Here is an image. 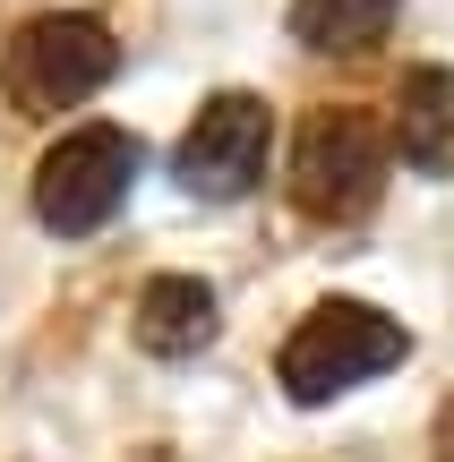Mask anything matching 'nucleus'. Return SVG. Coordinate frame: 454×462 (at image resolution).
<instances>
[{
    "mask_svg": "<svg viewBox=\"0 0 454 462\" xmlns=\"http://www.w3.org/2000/svg\"><path fill=\"white\" fill-rule=\"evenodd\" d=\"M266 146H274V112L232 86V95H206V103H198V120H189L171 171H181L189 198L232 206V198H249V189L266 180Z\"/></svg>",
    "mask_w": 454,
    "mask_h": 462,
    "instance_id": "39448f33",
    "label": "nucleus"
},
{
    "mask_svg": "<svg viewBox=\"0 0 454 462\" xmlns=\"http://www.w3.org/2000/svg\"><path fill=\"white\" fill-rule=\"evenodd\" d=\"M112 69H120V43H112L103 17L51 9V17H34V26H17L9 60H0V95H9L17 120H60V112H78Z\"/></svg>",
    "mask_w": 454,
    "mask_h": 462,
    "instance_id": "7ed1b4c3",
    "label": "nucleus"
},
{
    "mask_svg": "<svg viewBox=\"0 0 454 462\" xmlns=\"http://www.w3.org/2000/svg\"><path fill=\"white\" fill-rule=\"evenodd\" d=\"M215 343V291L198 274H154L137 291V351L154 360H198Z\"/></svg>",
    "mask_w": 454,
    "mask_h": 462,
    "instance_id": "423d86ee",
    "label": "nucleus"
},
{
    "mask_svg": "<svg viewBox=\"0 0 454 462\" xmlns=\"http://www.w3.org/2000/svg\"><path fill=\"white\" fill-rule=\"evenodd\" d=\"M403 351H412V334L394 326L386 309H369V300H318V309L292 326L274 377H283L292 402H335V394H352V385L403 368Z\"/></svg>",
    "mask_w": 454,
    "mask_h": 462,
    "instance_id": "f03ea898",
    "label": "nucleus"
},
{
    "mask_svg": "<svg viewBox=\"0 0 454 462\" xmlns=\"http://www.w3.org/2000/svg\"><path fill=\"white\" fill-rule=\"evenodd\" d=\"M429 462H454V394L438 402V429H429Z\"/></svg>",
    "mask_w": 454,
    "mask_h": 462,
    "instance_id": "1a4fd4ad",
    "label": "nucleus"
},
{
    "mask_svg": "<svg viewBox=\"0 0 454 462\" xmlns=\"http://www.w3.org/2000/svg\"><path fill=\"white\" fill-rule=\"evenodd\" d=\"M394 17H403V0H292V43H309V51H369V43H386Z\"/></svg>",
    "mask_w": 454,
    "mask_h": 462,
    "instance_id": "6e6552de",
    "label": "nucleus"
},
{
    "mask_svg": "<svg viewBox=\"0 0 454 462\" xmlns=\"http://www.w3.org/2000/svg\"><path fill=\"white\" fill-rule=\"evenodd\" d=\"M386 163H394V137L377 129V112L360 103H318L292 137V206L301 223H360L377 198H386Z\"/></svg>",
    "mask_w": 454,
    "mask_h": 462,
    "instance_id": "f257e3e1",
    "label": "nucleus"
},
{
    "mask_svg": "<svg viewBox=\"0 0 454 462\" xmlns=\"http://www.w3.org/2000/svg\"><path fill=\"white\" fill-rule=\"evenodd\" d=\"M129 180H137V137L112 129V120H86V129H69L34 163V215L60 231V240H86V231H103L120 215Z\"/></svg>",
    "mask_w": 454,
    "mask_h": 462,
    "instance_id": "20e7f679",
    "label": "nucleus"
},
{
    "mask_svg": "<svg viewBox=\"0 0 454 462\" xmlns=\"http://www.w3.org/2000/svg\"><path fill=\"white\" fill-rule=\"evenodd\" d=\"M394 154L412 171H446L454 163V78L446 69H412L403 95H394Z\"/></svg>",
    "mask_w": 454,
    "mask_h": 462,
    "instance_id": "0eeeda50",
    "label": "nucleus"
}]
</instances>
